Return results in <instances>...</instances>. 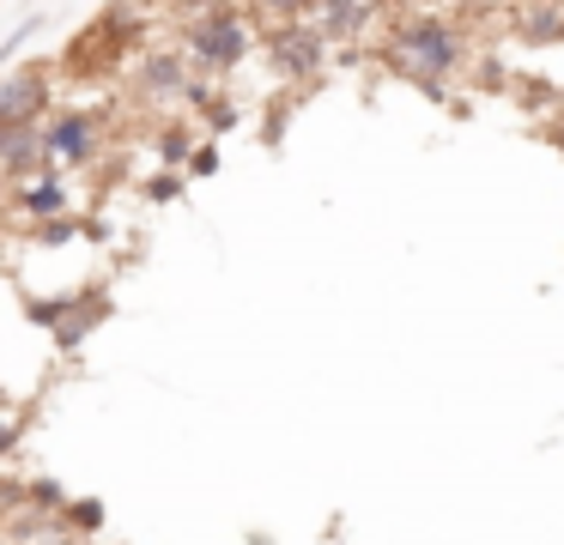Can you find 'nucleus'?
Returning <instances> with one entry per match:
<instances>
[{
	"instance_id": "1",
	"label": "nucleus",
	"mask_w": 564,
	"mask_h": 545,
	"mask_svg": "<svg viewBox=\"0 0 564 545\" xmlns=\"http://www.w3.org/2000/svg\"><path fill=\"white\" fill-rule=\"evenodd\" d=\"M389 48H394V67L425 79V85H437V79H449V73L467 67V36L455 31L449 19H431V12H413V19L394 24Z\"/></svg>"
},
{
	"instance_id": "2",
	"label": "nucleus",
	"mask_w": 564,
	"mask_h": 545,
	"mask_svg": "<svg viewBox=\"0 0 564 545\" xmlns=\"http://www.w3.org/2000/svg\"><path fill=\"white\" fill-rule=\"evenodd\" d=\"M261 48H268V61H273L280 79H316L322 61H328V36H322L310 19H268Z\"/></svg>"
},
{
	"instance_id": "3",
	"label": "nucleus",
	"mask_w": 564,
	"mask_h": 545,
	"mask_svg": "<svg viewBox=\"0 0 564 545\" xmlns=\"http://www.w3.org/2000/svg\"><path fill=\"white\" fill-rule=\"evenodd\" d=\"M188 55H195V67L207 73H225L237 67V61L249 55V31L243 19H237V7H207L195 24H188Z\"/></svg>"
},
{
	"instance_id": "4",
	"label": "nucleus",
	"mask_w": 564,
	"mask_h": 545,
	"mask_svg": "<svg viewBox=\"0 0 564 545\" xmlns=\"http://www.w3.org/2000/svg\"><path fill=\"white\" fill-rule=\"evenodd\" d=\"M43 103H50V79H43V73H13V79L0 85V121H7V128L37 121Z\"/></svg>"
},
{
	"instance_id": "5",
	"label": "nucleus",
	"mask_w": 564,
	"mask_h": 545,
	"mask_svg": "<svg viewBox=\"0 0 564 545\" xmlns=\"http://www.w3.org/2000/svg\"><path fill=\"white\" fill-rule=\"evenodd\" d=\"M43 145H50L55 157H67V164H91V152H98V121L91 116H62L55 128H43Z\"/></svg>"
},
{
	"instance_id": "6",
	"label": "nucleus",
	"mask_w": 564,
	"mask_h": 545,
	"mask_svg": "<svg viewBox=\"0 0 564 545\" xmlns=\"http://www.w3.org/2000/svg\"><path fill=\"white\" fill-rule=\"evenodd\" d=\"M140 91L159 97V103L183 97V91H188V67H183V55H171V48H152V55L140 61Z\"/></svg>"
},
{
	"instance_id": "7",
	"label": "nucleus",
	"mask_w": 564,
	"mask_h": 545,
	"mask_svg": "<svg viewBox=\"0 0 564 545\" xmlns=\"http://www.w3.org/2000/svg\"><path fill=\"white\" fill-rule=\"evenodd\" d=\"M43 157H50V145H43L37 121L0 133V164H7V176H31V170H43Z\"/></svg>"
},
{
	"instance_id": "8",
	"label": "nucleus",
	"mask_w": 564,
	"mask_h": 545,
	"mask_svg": "<svg viewBox=\"0 0 564 545\" xmlns=\"http://www.w3.org/2000/svg\"><path fill=\"white\" fill-rule=\"evenodd\" d=\"M382 0H316V31L322 36H352L358 24H370V12H377Z\"/></svg>"
},
{
	"instance_id": "9",
	"label": "nucleus",
	"mask_w": 564,
	"mask_h": 545,
	"mask_svg": "<svg viewBox=\"0 0 564 545\" xmlns=\"http://www.w3.org/2000/svg\"><path fill=\"white\" fill-rule=\"evenodd\" d=\"M13 206H19L25 218H55V212H67V188H62V182H50V176H43V182H25Z\"/></svg>"
},
{
	"instance_id": "10",
	"label": "nucleus",
	"mask_w": 564,
	"mask_h": 545,
	"mask_svg": "<svg viewBox=\"0 0 564 545\" xmlns=\"http://www.w3.org/2000/svg\"><path fill=\"white\" fill-rule=\"evenodd\" d=\"M188 145H195V140H188V128H164L159 157H164V164H188Z\"/></svg>"
},
{
	"instance_id": "11",
	"label": "nucleus",
	"mask_w": 564,
	"mask_h": 545,
	"mask_svg": "<svg viewBox=\"0 0 564 545\" xmlns=\"http://www.w3.org/2000/svg\"><path fill=\"white\" fill-rule=\"evenodd\" d=\"M261 12H268V19H310V7H316V0H256Z\"/></svg>"
},
{
	"instance_id": "12",
	"label": "nucleus",
	"mask_w": 564,
	"mask_h": 545,
	"mask_svg": "<svg viewBox=\"0 0 564 545\" xmlns=\"http://www.w3.org/2000/svg\"><path fill=\"white\" fill-rule=\"evenodd\" d=\"M31 36H37V19H25V24H19V31H13V36H7V48H0V61H13L19 48L31 43Z\"/></svg>"
},
{
	"instance_id": "13",
	"label": "nucleus",
	"mask_w": 564,
	"mask_h": 545,
	"mask_svg": "<svg viewBox=\"0 0 564 545\" xmlns=\"http://www.w3.org/2000/svg\"><path fill=\"white\" fill-rule=\"evenodd\" d=\"M37 237H43V242H50V249H55V242H62V237H74V225H67V218H62V212H55V218H50V225H43V230H37Z\"/></svg>"
},
{
	"instance_id": "14",
	"label": "nucleus",
	"mask_w": 564,
	"mask_h": 545,
	"mask_svg": "<svg viewBox=\"0 0 564 545\" xmlns=\"http://www.w3.org/2000/svg\"><path fill=\"white\" fill-rule=\"evenodd\" d=\"M188 170H195V176H213V170H219V152H188Z\"/></svg>"
},
{
	"instance_id": "15",
	"label": "nucleus",
	"mask_w": 564,
	"mask_h": 545,
	"mask_svg": "<svg viewBox=\"0 0 564 545\" xmlns=\"http://www.w3.org/2000/svg\"><path fill=\"white\" fill-rule=\"evenodd\" d=\"M171 194H183V176H159V182H152V200H171Z\"/></svg>"
},
{
	"instance_id": "16",
	"label": "nucleus",
	"mask_w": 564,
	"mask_h": 545,
	"mask_svg": "<svg viewBox=\"0 0 564 545\" xmlns=\"http://www.w3.org/2000/svg\"><path fill=\"white\" fill-rule=\"evenodd\" d=\"M74 521H86V527H98V521H104V509H98V503H79V509H74Z\"/></svg>"
},
{
	"instance_id": "17",
	"label": "nucleus",
	"mask_w": 564,
	"mask_h": 545,
	"mask_svg": "<svg viewBox=\"0 0 564 545\" xmlns=\"http://www.w3.org/2000/svg\"><path fill=\"white\" fill-rule=\"evenodd\" d=\"M31 545H79V539H74V533H55V527H50V533H37Z\"/></svg>"
},
{
	"instance_id": "18",
	"label": "nucleus",
	"mask_w": 564,
	"mask_h": 545,
	"mask_svg": "<svg viewBox=\"0 0 564 545\" xmlns=\"http://www.w3.org/2000/svg\"><path fill=\"white\" fill-rule=\"evenodd\" d=\"M0 133H7V121H0Z\"/></svg>"
}]
</instances>
